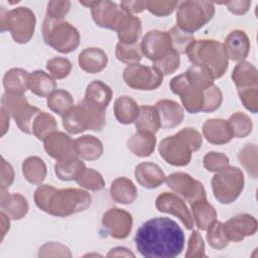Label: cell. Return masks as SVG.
Here are the masks:
<instances>
[{
	"mask_svg": "<svg viewBox=\"0 0 258 258\" xmlns=\"http://www.w3.org/2000/svg\"><path fill=\"white\" fill-rule=\"evenodd\" d=\"M135 246L147 258H174L184 247V233L173 220L161 217L143 223L137 230Z\"/></svg>",
	"mask_w": 258,
	"mask_h": 258,
	"instance_id": "cell-1",
	"label": "cell"
},
{
	"mask_svg": "<svg viewBox=\"0 0 258 258\" xmlns=\"http://www.w3.org/2000/svg\"><path fill=\"white\" fill-rule=\"evenodd\" d=\"M35 205L54 217H69L87 210L92 203L89 192L81 188L57 189L49 184L39 185L34 191Z\"/></svg>",
	"mask_w": 258,
	"mask_h": 258,
	"instance_id": "cell-2",
	"label": "cell"
},
{
	"mask_svg": "<svg viewBox=\"0 0 258 258\" xmlns=\"http://www.w3.org/2000/svg\"><path fill=\"white\" fill-rule=\"evenodd\" d=\"M186 54L192 64L207 69L215 79L223 77L229 67V58L223 43L215 39L195 40Z\"/></svg>",
	"mask_w": 258,
	"mask_h": 258,
	"instance_id": "cell-3",
	"label": "cell"
},
{
	"mask_svg": "<svg viewBox=\"0 0 258 258\" xmlns=\"http://www.w3.org/2000/svg\"><path fill=\"white\" fill-rule=\"evenodd\" d=\"M106 125V111L83 100L62 116L67 132L76 135L87 130L102 131Z\"/></svg>",
	"mask_w": 258,
	"mask_h": 258,
	"instance_id": "cell-4",
	"label": "cell"
},
{
	"mask_svg": "<svg viewBox=\"0 0 258 258\" xmlns=\"http://www.w3.org/2000/svg\"><path fill=\"white\" fill-rule=\"evenodd\" d=\"M44 42L60 53H70L80 44L81 36L78 29L63 19L45 17L42 23Z\"/></svg>",
	"mask_w": 258,
	"mask_h": 258,
	"instance_id": "cell-5",
	"label": "cell"
},
{
	"mask_svg": "<svg viewBox=\"0 0 258 258\" xmlns=\"http://www.w3.org/2000/svg\"><path fill=\"white\" fill-rule=\"evenodd\" d=\"M35 24V15L29 8L17 7L8 11L4 7H1V31H9L15 42H28L33 36Z\"/></svg>",
	"mask_w": 258,
	"mask_h": 258,
	"instance_id": "cell-6",
	"label": "cell"
},
{
	"mask_svg": "<svg viewBox=\"0 0 258 258\" xmlns=\"http://www.w3.org/2000/svg\"><path fill=\"white\" fill-rule=\"evenodd\" d=\"M215 15V3L210 1H183L178 5L176 26L194 33L205 26Z\"/></svg>",
	"mask_w": 258,
	"mask_h": 258,
	"instance_id": "cell-7",
	"label": "cell"
},
{
	"mask_svg": "<svg viewBox=\"0 0 258 258\" xmlns=\"http://www.w3.org/2000/svg\"><path fill=\"white\" fill-rule=\"evenodd\" d=\"M212 188L215 199L223 204L229 205L235 202L244 188V175L240 168L226 166L216 172L212 178Z\"/></svg>",
	"mask_w": 258,
	"mask_h": 258,
	"instance_id": "cell-8",
	"label": "cell"
},
{
	"mask_svg": "<svg viewBox=\"0 0 258 258\" xmlns=\"http://www.w3.org/2000/svg\"><path fill=\"white\" fill-rule=\"evenodd\" d=\"M1 109L14 119L18 128L26 134L32 133L33 121L41 112L38 108L31 106L23 95L6 92L1 98Z\"/></svg>",
	"mask_w": 258,
	"mask_h": 258,
	"instance_id": "cell-9",
	"label": "cell"
},
{
	"mask_svg": "<svg viewBox=\"0 0 258 258\" xmlns=\"http://www.w3.org/2000/svg\"><path fill=\"white\" fill-rule=\"evenodd\" d=\"M173 94L180 97V101L185 110L190 114L203 112L205 106V90L191 84L185 74L174 77L169 84Z\"/></svg>",
	"mask_w": 258,
	"mask_h": 258,
	"instance_id": "cell-10",
	"label": "cell"
},
{
	"mask_svg": "<svg viewBox=\"0 0 258 258\" xmlns=\"http://www.w3.org/2000/svg\"><path fill=\"white\" fill-rule=\"evenodd\" d=\"M122 77L127 86L140 91L156 90L163 81L162 74L155 68L140 63L127 66Z\"/></svg>",
	"mask_w": 258,
	"mask_h": 258,
	"instance_id": "cell-11",
	"label": "cell"
},
{
	"mask_svg": "<svg viewBox=\"0 0 258 258\" xmlns=\"http://www.w3.org/2000/svg\"><path fill=\"white\" fill-rule=\"evenodd\" d=\"M160 156L174 166L187 165L191 159L192 150L185 139L178 133L165 137L158 146Z\"/></svg>",
	"mask_w": 258,
	"mask_h": 258,
	"instance_id": "cell-12",
	"label": "cell"
},
{
	"mask_svg": "<svg viewBox=\"0 0 258 258\" xmlns=\"http://www.w3.org/2000/svg\"><path fill=\"white\" fill-rule=\"evenodd\" d=\"M165 182L172 191L184 199L189 205L199 200L207 199L203 183L185 172L171 173L166 176Z\"/></svg>",
	"mask_w": 258,
	"mask_h": 258,
	"instance_id": "cell-13",
	"label": "cell"
},
{
	"mask_svg": "<svg viewBox=\"0 0 258 258\" xmlns=\"http://www.w3.org/2000/svg\"><path fill=\"white\" fill-rule=\"evenodd\" d=\"M80 3L91 9L94 22L103 28L115 30L123 13L117 4L109 1H80Z\"/></svg>",
	"mask_w": 258,
	"mask_h": 258,
	"instance_id": "cell-14",
	"label": "cell"
},
{
	"mask_svg": "<svg viewBox=\"0 0 258 258\" xmlns=\"http://www.w3.org/2000/svg\"><path fill=\"white\" fill-rule=\"evenodd\" d=\"M43 147L45 152L56 161L79 158L75 140L57 130L43 140Z\"/></svg>",
	"mask_w": 258,
	"mask_h": 258,
	"instance_id": "cell-15",
	"label": "cell"
},
{
	"mask_svg": "<svg viewBox=\"0 0 258 258\" xmlns=\"http://www.w3.org/2000/svg\"><path fill=\"white\" fill-rule=\"evenodd\" d=\"M140 47L143 55L152 62L161 59L172 50L168 32L157 29L148 31L142 37Z\"/></svg>",
	"mask_w": 258,
	"mask_h": 258,
	"instance_id": "cell-16",
	"label": "cell"
},
{
	"mask_svg": "<svg viewBox=\"0 0 258 258\" xmlns=\"http://www.w3.org/2000/svg\"><path fill=\"white\" fill-rule=\"evenodd\" d=\"M102 225L111 237L115 239H125L132 230L133 219L131 214L127 211L112 208L103 215Z\"/></svg>",
	"mask_w": 258,
	"mask_h": 258,
	"instance_id": "cell-17",
	"label": "cell"
},
{
	"mask_svg": "<svg viewBox=\"0 0 258 258\" xmlns=\"http://www.w3.org/2000/svg\"><path fill=\"white\" fill-rule=\"evenodd\" d=\"M155 207L159 212L168 213L180 220L187 230L194 227L192 216L184 201L171 192H162L156 198Z\"/></svg>",
	"mask_w": 258,
	"mask_h": 258,
	"instance_id": "cell-18",
	"label": "cell"
},
{
	"mask_svg": "<svg viewBox=\"0 0 258 258\" xmlns=\"http://www.w3.org/2000/svg\"><path fill=\"white\" fill-rule=\"evenodd\" d=\"M224 230L229 241L240 242L256 233L257 221L249 214H238L224 223Z\"/></svg>",
	"mask_w": 258,
	"mask_h": 258,
	"instance_id": "cell-19",
	"label": "cell"
},
{
	"mask_svg": "<svg viewBox=\"0 0 258 258\" xmlns=\"http://www.w3.org/2000/svg\"><path fill=\"white\" fill-rule=\"evenodd\" d=\"M224 48L229 59L233 61H243L250 50V40L248 35L240 29L231 31L224 43Z\"/></svg>",
	"mask_w": 258,
	"mask_h": 258,
	"instance_id": "cell-20",
	"label": "cell"
},
{
	"mask_svg": "<svg viewBox=\"0 0 258 258\" xmlns=\"http://www.w3.org/2000/svg\"><path fill=\"white\" fill-rule=\"evenodd\" d=\"M158 112L161 128H174L178 126L183 118L184 113L181 106L172 100H159L154 106Z\"/></svg>",
	"mask_w": 258,
	"mask_h": 258,
	"instance_id": "cell-21",
	"label": "cell"
},
{
	"mask_svg": "<svg viewBox=\"0 0 258 258\" xmlns=\"http://www.w3.org/2000/svg\"><path fill=\"white\" fill-rule=\"evenodd\" d=\"M204 137L212 144L222 145L233 139V133L228 121L223 119H209L203 125Z\"/></svg>",
	"mask_w": 258,
	"mask_h": 258,
	"instance_id": "cell-22",
	"label": "cell"
},
{
	"mask_svg": "<svg viewBox=\"0 0 258 258\" xmlns=\"http://www.w3.org/2000/svg\"><path fill=\"white\" fill-rule=\"evenodd\" d=\"M137 182L145 188H156L165 181V174L161 168L152 162H141L135 168Z\"/></svg>",
	"mask_w": 258,
	"mask_h": 258,
	"instance_id": "cell-23",
	"label": "cell"
},
{
	"mask_svg": "<svg viewBox=\"0 0 258 258\" xmlns=\"http://www.w3.org/2000/svg\"><path fill=\"white\" fill-rule=\"evenodd\" d=\"M115 30L117 31L119 42L124 44L137 43L142 32L141 20L137 16L123 13Z\"/></svg>",
	"mask_w": 258,
	"mask_h": 258,
	"instance_id": "cell-24",
	"label": "cell"
},
{
	"mask_svg": "<svg viewBox=\"0 0 258 258\" xmlns=\"http://www.w3.org/2000/svg\"><path fill=\"white\" fill-rule=\"evenodd\" d=\"M80 68L89 74L102 72L108 63L107 53L99 47H87L79 54Z\"/></svg>",
	"mask_w": 258,
	"mask_h": 258,
	"instance_id": "cell-25",
	"label": "cell"
},
{
	"mask_svg": "<svg viewBox=\"0 0 258 258\" xmlns=\"http://www.w3.org/2000/svg\"><path fill=\"white\" fill-rule=\"evenodd\" d=\"M1 211L11 220H21L28 212L27 200L20 194H9L1 189Z\"/></svg>",
	"mask_w": 258,
	"mask_h": 258,
	"instance_id": "cell-26",
	"label": "cell"
},
{
	"mask_svg": "<svg viewBox=\"0 0 258 258\" xmlns=\"http://www.w3.org/2000/svg\"><path fill=\"white\" fill-rule=\"evenodd\" d=\"M190 210L194 223L198 229L202 231H207L217 221L216 209L207 199H202L192 203L190 205Z\"/></svg>",
	"mask_w": 258,
	"mask_h": 258,
	"instance_id": "cell-27",
	"label": "cell"
},
{
	"mask_svg": "<svg viewBox=\"0 0 258 258\" xmlns=\"http://www.w3.org/2000/svg\"><path fill=\"white\" fill-rule=\"evenodd\" d=\"M113 92L111 88L101 81H93L86 89L84 100L90 104L105 110L112 100Z\"/></svg>",
	"mask_w": 258,
	"mask_h": 258,
	"instance_id": "cell-28",
	"label": "cell"
},
{
	"mask_svg": "<svg viewBox=\"0 0 258 258\" xmlns=\"http://www.w3.org/2000/svg\"><path fill=\"white\" fill-rule=\"evenodd\" d=\"M155 144V135L147 131H137L127 141V147L129 150L139 157L151 155L154 151Z\"/></svg>",
	"mask_w": 258,
	"mask_h": 258,
	"instance_id": "cell-29",
	"label": "cell"
},
{
	"mask_svg": "<svg viewBox=\"0 0 258 258\" xmlns=\"http://www.w3.org/2000/svg\"><path fill=\"white\" fill-rule=\"evenodd\" d=\"M57 88L55 80L47 73L37 70L29 74L28 89L34 95L44 98L48 97Z\"/></svg>",
	"mask_w": 258,
	"mask_h": 258,
	"instance_id": "cell-30",
	"label": "cell"
},
{
	"mask_svg": "<svg viewBox=\"0 0 258 258\" xmlns=\"http://www.w3.org/2000/svg\"><path fill=\"white\" fill-rule=\"evenodd\" d=\"M139 107L134 99L129 96H121L115 100L114 114L121 124L134 123L139 115Z\"/></svg>",
	"mask_w": 258,
	"mask_h": 258,
	"instance_id": "cell-31",
	"label": "cell"
},
{
	"mask_svg": "<svg viewBox=\"0 0 258 258\" xmlns=\"http://www.w3.org/2000/svg\"><path fill=\"white\" fill-rule=\"evenodd\" d=\"M110 194L115 202L123 205H130L137 198V188L129 178L118 177L112 182Z\"/></svg>",
	"mask_w": 258,
	"mask_h": 258,
	"instance_id": "cell-32",
	"label": "cell"
},
{
	"mask_svg": "<svg viewBox=\"0 0 258 258\" xmlns=\"http://www.w3.org/2000/svg\"><path fill=\"white\" fill-rule=\"evenodd\" d=\"M75 143L79 157L85 160H97L103 154L101 140L93 135H83L75 139Z\"/></svg>",
	"mask_w": 258,
	"mask_h": 258,
	"instance_id": "cell-33",
	"label": "cell"
},
{
	"mask_svg": "<svg viewBox=\"0 0 258 258\" xmlns=\"http://www.w3.org/2000/svg\"><path fill=\"white\" fill-rule=\"evenodd\" d=\"M29 73L23 69L14 68L6 72L3 78V86L6 93L23 95L28 90Z\"/></svg>",
	"mask_w": 258,
	"mask_h": 258,
	"instance_id": "cell-34",
	"label": "cell"
},
{
	"mask_svg": "<svg viewBox=\"0 0 258 258\" xmlns=\"http://www.w3.org/2000/svg\"><path fill=\"white\" fill-rule=\"evenodd\" d=\"M232 80L237 89L258 86L257 69L248 61H239L233 70Z\"/></svg>",
	"mask_w": 258,
	"mask_h": 258,
	"instance_id": "cell-35",
	"label": "cell"
},
{
	"mask_svg": "<svg viewBox=\"0 0 258 258\" xmlns=\"http://www.w3.org/2000/svg\"><path fill=\"white\" fill-rule=\"evenodd\" d=\"M134 123L137 131H147L153 134L161 128L156 108L148 105L139 107V115Z\"/></svg>",
	"mask_w": 258,
	"mask_h": 258,
	"instance_id": "cell-36",
	"label": "cell"
},
{
	"mask_svg": "<svg viewBox=\"0 0 258 258\" xmlns=\"http://www.w3.org/2000/svg\"><path fill=\"white\" fill-rule=\"evenodd\" d=\"M22 173L32 184H40L46 177V165L38 156H29L22 163Z\"/></svg>",
	"mask_w": 258,
	"mask_h": 258,
	"instance_id": "cell-37",
	"label": "cell"
},
{
	"mask_svg": "<svg viewBox=\"0 0 258 258\" xmlns=\"http://www.w3.org/2000/svg\"><path fill=\"white\" fill-rule=\"evenodd\" d=\"M85 169H86L85 162L79 158L56 161V163L54 164L55 175L60 180H64V181L77 180Z\"/></svg>",
	"mask_w": 258,
	"mask_h": 258,
	"instance_id": "cell-38",
	"label": "cell"
},
{
	"mask_svg": "<svg viewBox=\"0 0 258 258\" xmlns=\"http://www.w3.org/2000/svg\"><path fill=\"white\" fill-rule=\"evenodd\" d=\"M48 108L59 116H63L74 107V99L66 90H55L47 97Z\"/></svg>",
	"mask_w": 258,
	"mask_h": 258,
	"instance_id": "cell-39",
	"label": "cell"
},
{
	"mask_svg": "<svg viewBox=\"0 0 258 258\" xmlns=\"http://www.w3.org/2000/svg\"><path fill=\"white\" fill-rule=\"evenodd\" d=\"M57 130V123L53 116L46 112H40L32 124V134L38 140H44L48 135Z\"/></svg>",
	"mask_w": 258,
	"mask_h": 258,
	"instance_id": "cell-40",
	"label": "cell"
},
{
	"mask_svg": "<svg viewBox=\"0 0 258 258\" xmlns=\"http://www.w3.org/2000/svg\"><path fill=\"white\" fill-rule=\"evenodd\" d=\"M171 41V47L178 54L186 53L189 46L196 40L192 33H188L180 29L178 26H173L169 31H167Z\"/></svg>",
	"mask_w": 258,
	"mask_h": 258,
	"instance_id": "cell-41",
	"label": "cell"
},
{
	"mask_svg": "<svg viewBox=\"0 0 258 258\" xmlns=\"http://www.w3.org/2000/svg\"><path fill=\"white\" fill-rule=\"evenodd\" d=\"M115 55L120 61L129 66L138 63L141 60L143 53L140 47V43L124 44L118 42L115 49Z\"/></svg>",
	"mask_w": 258,
	"mask_h": 258,
	"instance_id": "cell-42",
	"label": "cell"
},
{
	"mask_svg": "<svg viewBox=\"0 0 258 258\" xmlns=\"http://www.w3.org/2000/svg\"><path fill=\"white\" fill-rule=\"evenodd\" d=\"M232 130L233 136L236 138H244L252 131V121L250 117L242 112H237L230 116L227 120Z\"/></svg>",
	"mask_w": 258,
	"mask_h": 258,
	"instance_id": "cell-43",
	"label": "cell"
},
{
	"mask_svg": "<svg viewBox=\"0 0 258 258\" xmlns=\"http://www.w3.org/2000/svg\"><path fill=\"white\" fill-rule=\"evenodd\" d=\"M184 74L191 84L203 89H207L214 85V76L210 71L203 67L191 64Z\"/></svg>",
	"mask_w": 258,
	"mask_h": 258,
	"instance_id": "cell-44",
	"label": "cell"
},
{
	"mask_svg": "<svg viewBox=\"0 0 258 258\" xmlns=\"http://www.w3.org/2000/svg\"><path fill=\"white\" fill-rule=\"evenodd\" d=\"M238 158L242 166L253 178L257 177V146L255 144L245 145L239 152Z\"/></svg>",
	"mask_w": 258,
	"mask_h": 258,
	"instance_id": "cell-45",
	"label": "cell"
},
{
	"mask_svg": "<svg viewBox=\"0 0 258 258\" xmlns=\"http://www.w3.org/2000/svg\"><path fill=\"white\" fill-rule=\"evenodd\" d=\"M76 181L80 186L89 190L96 191L105 187V180L102 174L93 168H86Z\"/></svg>",
	"mask_w": 258,
	"mask_h": 258,
	"instance_id": "cell-46",
	"label": "cell"
},
{
	"mask_svg": "<svg viewBox=\"0 0 258 258\" xmlns=\"http://www.w3.org/2000/svg\"><path fill=\"white\" fill-rule=\"evenodd\" d=\"M207 231V240L212 248L216 250H222L229 245L230 241L226 236L224 223L216 221Z\"/></svg>",
	"mask_w": 258,
	"mask_h": 258,
	"instance_id": "cell-47",
	"label": "cell"
},
{
	"mask_svg": "<svg viewBox=\"0 0 258 258\" xmlns=\"http://www.w3.org/2000/svg\"><path fill=\"white\" fill-rule=\"evenodd\" d=\"M46 69L54 80H61L70 75L72 71V62L66 57L56 56L47 60Z\"/></svg>",
	"mask_w": 258,
	"mask_h": 258,
	"instance_id": "cell-48",
	"label": "cell"
},
{
	"mask_svg": "<svg viewBox=\"0 0 258 258\" xmlns=\"http://www.w3.org/2000/svg\"><path fill=\"white\" fill-rule=\"evenodd\" d=\"M179 64H180L179 54L172 49L164 57H162L157 61H154L152 63V67L155 68L157 71H159L162 74V76H167V75L173 74L179 68Z\"/></svg>",
	"mask_w": 258,
	"mask_h": 258,
	"instance_id": "cell-49",
	"label": "cell"
},
{
	"mask_svg": "<svg viewBox=\"0 0 258 258\" xmlns=\"http://www.w3.org/2000/svg\"><path fill=\"white\" fill-rule=\"evenodd\" d=\"M229 157L221 152H208L204 156V166L208 171L217 172L229 165Z\"/></svg>",
	"mask_w": 258,
	"mask_h": 258,
	"instance_id": "cell-50",
	"label": "cell"
},
{
	"mask_svg": "<svg viewBox=\"0 0 258 258\" xmlns=\"http://www.w3.org/2000/svg\"><path fill=\"white\" fill-rule=\"evenodd\" d=\"M223 102V94L221 90L214 84L205 90V106L203 112H214L220 108Z\"/></svg>",
	"mask_w": 258,
	"mask_h": 258,
	"instance_id": "cell-51",
	"label": "cell"
},
{
	"mask_svg": "<svg viewBox=\"0 0 258 258\" xmlns=\"http://www.w3.org/2000/svg\"><path fill=\"white\" fill-rule=\"evenodd\" d=\"M237 91L244 107L250 112L256 113L258 110V86L237 89Z\"/></svg>",
	"mask_w": 258,
	"mask_h": 258,
	"instance_id": "cell-52",
	"label": "cell"
},
{
	"mask_svg": "<svg viewBox=\"0 0 258 258\" xmlns=\"http://www.w3.org/2000/svg\"><path fill=\"white\" fill-rule=\"evenodd\" d=\"M178 5V1H146V9L158 17L171 14Z\"/></svg>",
	"mask_w": 258,
	"mask_h": 258,
	"instance_id": "cell-53",
	"label": "cell"
},
{
	"mask_svg": "<svg viewBox=\"0 0 258 258\" xmlns=\"http://www.w3.org/2000/svg\"><path fill=\"white\" fill-rule=\"evenodd\" d=\"M185 257L186 258L206 257L205 243H204L203 237L198 231H192L189 236Z\"/></svg>",
	"mask_w": 258,
	"mask_h": 258,
	"instance_id": "cell-54",
	"label": "cell"
},
{
	"mask_svg": "<svg viewBox=\"0 0 258 258\" xmlns=\"http://www.w3.org/2000/svg\"><path fill=\"white\" fill-rule=\"evenodd\" d=\"M39 257H71L68 247L55 242H48L39 248Z\"/></svg>",
	"mask_w": 258,
	"mask_h": 258,
	"instance_id": "cell-55",
	"label": "cell"
},
{
	"mask_svg": "<svg viewBox=\"0 0 258 258\" xmlns=\"http://www.w3.org/2000/svg\"><path fill=\"white\" fill-rule=\"evenodd\" d=\"M71 8L70 1H49L46 8V17L62 19Z\"/></svg>",
	"mask_w": 258,
	"mask_h": 258,
	"instance_id": "cell-56",
	"label": "cell"
},
{
	"mask_svg": "<svg viewBox=\"0 0 258 258\" xmlns=\"http://www.w3.org/2000/svg\"><path fill=\"white\" fill-rule=\"evenodd\" d=\"M180 136H182L185 141L189 144L192 152L198 151L203 144V137L201 135V133L196 130L195 128H184L182 130H180L179 132H177Z\"/></svg>",
	"mask_w": 258,
	"mask_h": 258,
	"instance_id": "cell-57",
	"label": "cell"
},
{
	"mask_svg": "<svg viewBox=\"0 0 258 258\" xmlns=\"http://www.w3.org/2000/svg\"><path fill=\"white\" fill-rule=\"evenodd\" d=\"M14 181V170L10 163L1 157V189L8 188Z\"/></svg>",
	"mask_w": 258,
	"mask_h": 258,
	"instance_id": "cell-58",
	"label": "cell"
},
{
	"mask_svg": "<svg viewBox=\"0 0 258 258\" xmlns=\"http://www.w3.org/2000/svg\"><path fill=\"white\" fill-rule=\"evenodd\" d=\"M120 9L126 14L140 13L146 9V1H121Z\"/></svg>",
	"mask_w": 258,
	"mask_h": 258,
	"instance_id": "cell-59",
	"label": "cell"
},
{
	"mask_svg": "<svg viewBox=\"0 0 258 258\" xmlns=\"http://www.w3.org/2000/svg\"><path fill=\"white\" fill-rule=\"evenodd\" d=\"M221 4L226 5L232 13L236 15H242L248 11L251 5V1H227Z\"/></svg>",
	"mask_w": 258,
	"mask_h": 258,
	"instance_id": "cell-60",
	"label": "cell"
},
{
	"mask_svg": "<svg viewBox=\"0 0 258 258\" xmlns=\"http://www.w3.org/2000/svg\"><path fill=\"white\" fill-rule=\"evenodd\" d=\"M108 257H112V256H123V257H135L134 253H132L129 249L125 248V247H115L112 248L109 253L107 254Z\"/></svg>",
	"mask_w": 258,
	"mask_h": 258,
	"instance_id": "cell-61",
	"label": "cell"
},
{
	"mask_svg": "<svg viewBox=\"0 0 258 258\" xmlns=\"http://www.w3.org/2000/svg\"><path fill=\"white\" fill-rule=\"evenodd\" d=\"M0 218H1V241H2L4 239L6 233L9 231L10 218L3 211H1V213H0Z\"/></svg>",
	"mask_w": 258,
	"mask_h": 258,
	"instance_id": "cell-62",
	"label": "cell"
},
{
	"mask_svg": "<svg viewBox=\"0 0 258 258\" xmlns=\"http://www.w3.org/2000/svg\"><path fill=\"white\" fill-rule=\"evenodd\" d=\"M9 116L7 113L1 109V136H4V134L8 131L9 128Z\"/></svg>",
	"mask_w": 258,
	"mask_h": 258,
	"instance_id": "cell-63",
	"label": "cell"
}]
</instances>
